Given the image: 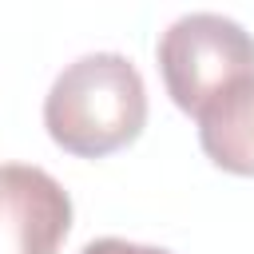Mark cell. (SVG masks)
I'll list each match as a JSON object with an SVG mask.
<instances>
[{"mask_svg": "<svg viewBox=\"0 0 254 254\" xmlns=\"http://www.w3.org/2000/svg\"><path fill=\"white\" fill-rule=\"evenodd\" d=\"M147 123V87L119 52H95L67 64L48 99L44 127L56 147L75 159H103L139 139Z\"/></svg>", "mask_w": 254, "mask_h": 254, "instance_id": "1", "label": "cell"}, {"mask_svg": "<svg viewBox=\"0 0 254 254\" xmlns=\"http://www.w3.org/2000/svg\"><path fill=\"white\" fill-rule=\"evenodd\" d=\"M159 71L175 107L198 115L234 79L254 75V36L218 12L179 16L159 40Z\"/></svg>", "mask_w": 254, "mask_h": 254, "instance_id": "2", "label": "cell"}, {"mask_svg": "<svg viewBox=\"0 0 254 254\" xmlns=\"http://www.w3.org/2000/svg\"><path fill=\"white\" fill-rule=\"evenodd\" d=\"M71 230L67 190L40 167H0V254H60Z\"/></svg>", "mask_w": 254, "mask_h": 254, "instance_id": "3", "label": "cell"}, {"mask_svg": "<svg viewBox=\"0 0 254 254\" xmlns=\"http://www.w3.org/2000/svg\"><path fill=\"white\" fill-rule=\"evenodd\" d=\"M194 119L206 159L230 175L254 179V75L234 79Z\"/></svg>", "mask_w": 254, "mask_h": 254, "instance_id": "4", "label": "cell"}, {"mask_svg": "<svg viewBox=\"0 0 254 254\" xmlns=\"http://www.w3.org/2000/svg\"><path fill=\"white\" fill-rule=\"evenodd\" d=\"M79 254H171V250H163V246H139V242H123V238H95Z\"/></svg>", "mask_w": 254, "mask_h": 254, "instance_id": "5", "label": "cell"}]
</instances>
